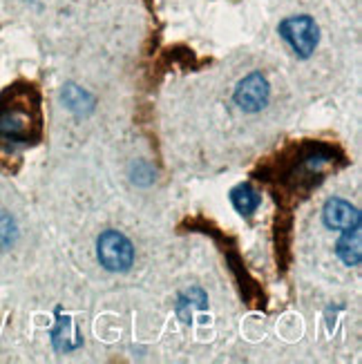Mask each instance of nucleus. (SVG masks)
Returning <instances> with one entry per match:
<instances>
[{"label":"nucleus","instance_id":"6e6552de","mask_svg":"<svg viewBox=\"0 0 362 364\" xmlns=\"http://www.w3.org/2000/svg\"><path fill=\"white\" fill-rule=\"evenodd\" d=\"M206 304H208V299H206V295H203V291H201V289H191V291H186V293L179 297V302H177V313L188 322V318H191V313H193L195 309H206Z\"/></svg>","mask_w":362,"mask_h":364},{"label":"nucleus","instance_id":"39448f33","mask_svg":"<svg viewBox=\"0 0 362 364\" xmlns=\"http://www.w3.org/2000/svg\"><path fill=\"white\" fill-rule=\"evenodd\" d=\"M324 224L334 230H347L360 224V213L356 205H351L349 201H344L340 197H334L324 203Z\"/></svg>","mask_w":362,"mask_h":364},{"label":"nucleus","instance_id":"7ed1b4c3","mask_svg":"<svg viewBox=\"0 0 362 364\" xmlns=\"http://www.w3.org/2000/svg\"><path fill=\"white\" fill-rule=\"evenodd\" d=\"M99 262L110 273H125L134 264V246L119 230H105L97 242Z\"/></svg>","mask_w":362,"mask_h":364},{"label":"nucleus","instance_id":"f257e3e1","mask_svg":"<svg viewBox=\"0 0 362 364\" xmlns=\"http://www.w3.org/2000/svg\"><path fill=\"white\" fill-rule=\"evenodd\" d=\"M41 99L34 85H14L0 97V141L36 144L41 139Z\"/></svg>","mask_w":362,"mask_h":364},{"label":"nucleus","instance_id":"423d86ee","mask_svg":"<svg viewBox=\"0 0 362 364\" xmlns=\"http://www.w3.org/2000/svg\"><path fill=\"white\" fill-rule=\"evenodd\" d=\"M360 224L353 226V228H347L344 230V235L340 237V242L336 246V252L338 257L347 264V266H358L360 259H362V242H360Z\"/></svg>","mask_w":362,"mask_h":364},{"label":"nucleus","instance_id":"1a4fd4ad","mask_svg":"<svg viewBox=\"0 0 362 364\" xmlns=\"http://www.w3.org/2000/svg\"><path fill=\"white\" fill-rule=\"evenodd\" d=\"M63 101H65V105L70 109H74L76 114H83V109H92V105H94V99L90 94L72 83L63 90Z\"/></svg>","mask_w":362,"mask_h":364},{"label":"nucleus","instance_id":"0eeeda50","mask_svg":"<svg viewBox=\"0 0 362 364\" xmlns=\"http://www.w3.org/2000/svg\"><path fill=\"white\" fill-rule=\"evenodd\" d=\"M230 201L235 205V210H238L240 215H253L257 208H260V203H262V197L260 193H255L253 188H250L248 183H240L238 188H233V193H230Z\"/></svg>","mask_w":362,"mask_h":364},{"label":"nucleus","instance_id":"9d476101","mask_svg":"<svg viewBox=\"0 0 362 364\" xmlns=\"http://www.w3.org/2000/svg\"><path fill=\"white\" fill-rule=\"evenodd\" d=\"M16 242V224L7 213H0V248H9Z\"/></svg>","mask_w":362,"mask_h":364},{"label":"nucleus","instance_id":"20e7f679","mask_svg":"<svg viewBox=\"0 0 362 364\" xmlns=\"http://www.w3.org/2000/svg\"><path fill=\"white\" fill-rule=\"evenodd\" d=\"M269 99H271V85L262 72H250L235 87V103L244 112H260V109L269 105Z\"/></svg>","mask_w":362,"mask_h":364},{"label":"nucleus","instance_id":"f03ea898","mask_svg":"<svg viewBox=\"0 0 362 364\" xmlns=\"http://www.w3.org/2000/svg\"><path fill=\"white\" fill-rule=\"evenodd\" d=\"M277 31H280V36L293 47V52L300 58H309L313 52H316L318 41H320V27L307 14L284 18L277 25Z\"/></svg>","mask_w":362,"mask_h":364}]
</instances>
